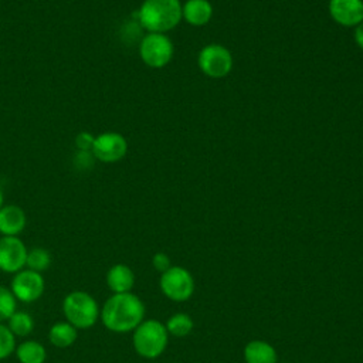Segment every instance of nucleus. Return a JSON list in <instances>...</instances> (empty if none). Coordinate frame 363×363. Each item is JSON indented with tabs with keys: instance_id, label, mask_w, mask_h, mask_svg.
I'll return each instance as SVG.
<instances>
[{
	"instance_id": "obj_1",
	"label": "nucleus",
	"mask_w": 363,
	"mask_h": 363,
	"mask_svg": "<svg viewBox=\"0 0 363 363\" xmlns=\"http://www.w3.org/2000/svg\"><path fill=\"white\" fill-rule=\"evenodd\" d=\"M104 326L113 333H129L145 319V303L133 292L112 294L101 308Z\"/></svg>"
},
{
	"instance_id": "obj_2",
	"label": "nucleus",
	"mask_w": 363,
	"mask_h": 363,
	"mask_svg": "<svg viewBox=\"0 0 363 363\" xmlns=\"http://www.w3.org/2000/svg\"><path fill=\"white\" fill-rule=\"evenodd\" d=\"M138 18L149 33L164 34L182 20V4L179 0H145L138 11Z\"/></svg>"
},
{
	"instance_id": "obj_3",
	"label": "nucleus",
	"mask_w": 363,
	"mask_h": 363,
	"mask_svg": "<svg viewBox=\"0 0 363 363\" xmlns=\"http://www.w3.org/2000/svg\"><path fill=\"white\" fill-rule=\"evenodd\" d=\"M169 333L157 319H143L132 332V345L135 352L143 359H156L166 350Z\"/></svg>"
},
{
	"instance_id": "obj_4",
	"label": "nucleus",
	"mask_w": 363,
	"mask_h": 363,
	"mask_svg": "<svg viewBox=\"0 0 363 363\" xmlns=\"http://www.w3.org/2000/svg\"><path fill=\"white\" fill-rule=\"evenodd\" d=\"M62 313L65 320L77 329H89L99 319L101 308L91 294L72 291L62 299Z\"/></svg>"
},
{
	"instance_id": "obj_5",
	"label": "nucleus",
	"mask_w": 363,
	"mask_h": 363,
	"mask_svg": "<svg viewBox=\"0 0 363 363\" xmlns=\"http://www.w3.org/2000/svg\"><path fill=\"white\" fill-rule=\"evenodd\" d=\"M159 288L162 294L173 302H186L194 292V278L184 267H170L160 274Z\"/></svg>"
},
{
	"instance_id": "obj_6",
	"label": "nucleus",
	"mask_w": 363,
	"mask_h": 363,
	"mask_svg": "<svg viewBox=\"0 0 363 363\" xmlns=\"http://www.w3.org/2000/svg\"><path fill=\"white\" fill-rule=\"evenodd\" d=\"M139 54L147 67L162 68L173 57V43L166 34L149 33L140 41Z\"/></svg>"
},
{
	"instance_id": "obj_7",
	"label": "nucleus",
	"mask_w": 363,
	"mask_h": 363,
	"mask_svg": "<svg viewBox=\"0 0 363 363\" xmlns=\"http://www.w3.org/2000/svg\"><path fill=\"white\" fill-rule=\"evenodd\" d=\"M10 289L17 301L30 303L40 299L45 291V279L41 272L23 268L13 274Z\"/></svg>"
},
{
	"instance_id": "obj_8",
	"label": "nucleus",
	"mask_w": 363,
	"mask_h": 363,
	"mask_svg": "<svg viewBox=\"0 0 363 363\" xmlns=\"http://www.w3.org/2000/svg\"><path fill=\"white\" fill-rule=\"evenodd\" d=\"M200 69L211 78H223L230 74L233 68L231 52L220 44L206 45L197 58Z\"/></svg>"
},
{
	"instance_id": "obj_9",
	"label": "nucleus",
	"mask_w": 363,
	"mask_h": 363,
	"mask_svg": "<svg viewBox=\"0 0 363 363\" xmlns=\"http://www.w3.org/2000/svg\"><path fill=\"white\" fill-rule=\"evenodd\" d=\"M92 155L102 163H115L125 157L128 152V142L125 136L118 132H104L94 138Z\"/></svg>"
},
{
	"instance_id": "obj_10",
	"label": "nucleus",
	"mask_w": 363,
	"mask_h": 363,
	"mask_svg": "<svg viewBox=\"0 0 363 363\" xmlns=\"http://www.w3.org/2000/svg\"><path fill=\"white\" fill-rule=\"evenodd\" d=\"M27 247L18 237H0V271L16 274L26 268Z\"/></svg>"
},
{
	"instance_id": "obj_11",
	"label": "nucleus",
	"mask_w": 363,
	"mask_h": 363,
	"mask_svg": "<svg viewBox=\"0 0 363 363\" xmlns=\"http://www.w3.org/2000/svg\"><path fill=\"white\" fill-rule=\"evenodd\" d=\"M329 13L332 18L346 27H356L363 20L362 0H330Z\"/></svg>"
},
{
	"instance_id": "obj_12",
	"label": "nucleus",
	"mask_w": 363,
	"mask_h": 363,
	"mask_svg": "<svg viewBox=\"0 0 363 363\" xmlns=\"http://www.w3.org/2000/svg\"><path fill=\"white\" fill-rule=\"evenodd\" d=\"M27 217L21 207L7 204L0 208V234L7 237H18L26 228Z\"/></svg>"
},
{
	"instance_id": "obj_13",
	"label": "nucleus",
	"mask_w": 363,
	"mask_h": 363,
	"mask_svg": "<svg viewBox=\"0 0 363 363\" xmlns=\"http://www.w3.org/2000/svg\"><path fill=\"white\" fill-rule=\"evenodd\" d=\"M106 285L112 294L132 292L135 285V274L126 264H115L106 272Z\"/></svg>"
},
{
	"instance_id": "obj_14",
	"label": "nucleus",
	"mask_w": 363,
	"mask_h": 363,
	"mask_svg": "<svg viewBox=\"0 0 363 363\" xmlns=\"http://www.w3.org/2000/svg\"><path fill=\"white\" fill-rule=\"evenodd\" d=\"M245 363H277L278 362V353L275 347L261 339L250 340L244 346L242 352Z\"/></svg>"
},
{
	"instance_id": "obj_15",
	"label": "nucleus",
	"mask_w": 363,
	"mask_h": 363,
	"mask_svg": "<svg viewBox=\"0 0 363 363\" xmlns=\"http://www.w3.org/2000/svg\"><path fill=\"white\" fill-rule=\"evenodd\" d=\"M213 16V7L208 0H187L182 6V18L191 26H204Z\"/></svg>"
},
{
	"instance_id": "obj_16",
	"label": "nucleus",
	"mask_w": 363,
	"mask_h": 363,
	"mask_svg": "<svg viewBox=\"0 0 363 363\" xmlns=\"http://www.w3.org/2000/svg\"><path fill=\"white\" fill-rule=\"evenodd\" d=\"M78 337V329L72 326L69 322H57L48 330V340L52 346L65 349L75 343Z\"/></svg>"
},
{
	"instance_id": "obj_17",
	"label": "nucleus",
	"mask_w": 363,
	"mask_h": 363,
	"mask_svg": "<svg viewBox=\"0 0 363 363\" xmlns=\"http://www.w3.org/2000/svg\"><path fill=\"white\" fill-rule=\"evenodd\" d=\"M16 357L20 363H45L47 350L38 340H24L16 346Z\"/></svg>"
},
{
	"instance_id": "obj_18",
	"label": "nucleus",
	"mask_w": 363,
	"mask_h": 363,
	"mask_svg": "<svg viewBox=\"0 0 363 363\" xmlns=\"http://www.w3.org/2000/svg\"><path fill=\"white\" fill-rule=\"evenodd\" d=\"M167 333L174 337H186L193 332L194 322L189 313L176 312L164 323Z\"/></svg>"
},
{
	"instance_id": "obj_19",
	"label": "nucleus",
	"mask_w": 363,
	"mask_h": 363,
	"mask_svg": "<svg viewBox=\"0 0 363 363\" xmlns=\"http://www.w3.org/2000/svg\"><path fill=\"white\" fill-rule=\"evenodd\" d=\"M7 326L11 330V333L17 337H26L28 336L34 329V319L33 316L26 311H16L9 319Z\"/></svg>"
},
{
	"instance_id": "obj_20",
	"label": "nucleus",
	"mask_w": 363,
	"mask_h": 363,
	"mask_svg": "<svg viewBox=\"0 0 363 363\" xmlns=\"http://www.w3.org/2000/svg\"><path fill=\"white\" fill-rule=\"evenodd\" d=\"M51 254L48 250L43 247H34L28 250L27 252V259H26V268L37 271V272H44L50 268L51 265Z\"/></svg>"
},
{
	"instance_id": "obj_21",
	"label": "nucleus",
	"mask_w": 363,
	"mask_h": 363,
	"mask_svg": "<svg viewBox=\"0 0 363 363\" xmlns=\"http://www.w3.org/2000/svg\"><path fill=\"white\" fill-rule=\"evenodd\" d=\"M17 311V299L11 289L0 285V322L7 320Z\"/></svg>"
},
{
	"instance_id": "obj_22",
	"label": "nucleus",
	"mask_w": 363,
	"mask_h": 363,
	"mask_svg": "<svg viewBox=\"0 0 363 363\" xmlns=\"http://www.w3.org/2000/svg\"><path fill=\"white\" fill-rule=\"evenodd\" d=\"M16 350V336L7 325L0 322V360L7 359Z\"/></svg>"
},
{
	"instance_id": "obj_23",
	"label": "nucleus",
	"mask_w": 363,
	"mask_h": 363,
	"mask_svg": "<svg viewBox=\"0 0 363 363\" xmlns=\"http://www.w3.org/2000/svg\"><path fill=\"white\" fill-rule=\"evenodd\" d=\"M152 265L153 268L157 271V272H164L167 271L170 267H172V262H170V257L163 252V251H157L153 257H152Z\"/></svg>"
},
{
	"instance_id": "obj_24",
	"label": "nucleus",
	"mask_w": 363,
	"mask_h": 363,
	"mask_svg": "<svg viewBox=\"0 0 363 363\" xmlns=\"http://www.w3.org/2000/svg\"><path fill=\"white\" fill-rule=\"evenodd\" d=\"M94 138L95 136H91L88 132H81L75 139V145L81 152H88L92 149Z\"/></svg>"
},
{
	"instance_id": "obj_25",
	"label": "nucleus",
	"mask_w": 363,
	"mask_h": 363,
	"mask_svg": "<svg viewBox=\"0 0 363 363\" xmlns=\"http://www.w3.org/2000/svg\"><path fill=\"white\" fill-rule=\"evenodd\" d=\"M354 41L363 50V20L354 27Z\"/></svg>"
},
{
	"instance_id": "obj_26",
	"label": "nucleus",
	"mask_w": 363,
	"mask_h": 363,
	"mask_svg": "<svg viewBox=\"0 0 363 363\" xmlns=\"http://www.w3.org/2000/svg\"><path fill=\"white\" fill-rule=\"evenodd\" d=\"M4 206V196H3V191L0 189V208Z\"/></svg>"
}]
</instances>
